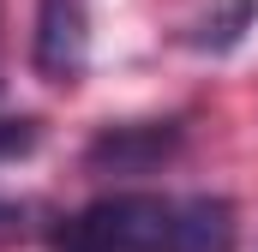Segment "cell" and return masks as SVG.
Here are the masks:
<instances>
[{
	"mask_svg": "<svg viewBox=\"0 0 258 252\" xmlns=\"http://www.w3.org/2000/svg\"><path fill=\"white\" fill-rule=\"evenodd\" d=\"M24 222H30V204L0 198V240H18V234H24Z\"/></svg>",
	"mask_w": 258,
	"mask_h": 252,
	"instance_id": "6",
	"label": "cell"
},
{
	"mask_svg": "<svg viewBox=\"0 0 258 252\" xmlns=\"http://www.w3.org/2000/svg\"><path fill=\"white\" fill-rule=\"evenodd\" d=\"M30 60L48 84H78L90 66V0H36Z\"/></svg>",
	"mask_w": 258,
	"mask_h": 252,
	"instance_id": "2",
	"label": "cell"
},
{
	"mask_svg": "<svg viewBox=\"0 0 258 252\" xmlns=\"http://www.w3.org/2000/svg\"><path fill=\"white\" fill-rule=\"evenodd\" d=\"M252 18H258V0H222L210 18H198L192 30H186V42H192V48H210V54H228V48L246 36Z\"/></svg>",
	"mask_w": 258,
	"mask_h": 252,
	"instance_id": "4",
	"label": "cell"
},
{
	"mask_svg": "<svg viewBox=\"0 0 258 252\" xmlns=\"http://www.w3.org/2000/svg\"><path fill=\"white\" fill-rule=\"evenodd\" d=\"M36 138H42L36 114L12 108V102H6V84H0V162H12V156H30V150H36Z\"/></svg>",
	"mask_w": 258,
	"mask_h": 252,
	"instance_id": "5",
	"label": "cell"
},
{
	"mask_svg": "<svg viewBox=\"0 0 258 252\" xmlns=\"http://www.w3.org/2000/svg\"><path fill=\"white\" fill-rule=\"evenodd\" d=\"M240 216L216 192H108L54 228V252H234Z\"/></svg>",
	"mask_w": 258,
	"mask_h": 252,
	"instance_id": "1",
	"label": "cell"
},
{
	"mask_svg": "<svg viewBox=\"0 0 258 252\" xmlns=\"http://www.w3.org/2000/svg\"><path fill=\"white\" fill-rule=\"evenodd\" d=\"M180 120H126V126H102L96 138H90V150H84V162L90 168H102V174H150V168H162L174 150H180Z\"/></svg>",
	"mask_w": 258,
	"mask_h": 252,
	"instance_id": "3",
	"label": "cell"
}]
</instances>
